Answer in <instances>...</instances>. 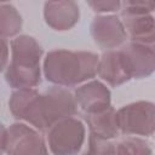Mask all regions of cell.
I'll list each match as a JSON object with an SVG mask.
<instances>
[{"mask_svg": "<svg viewBox=\"0 0 155 155\" xmlns=\"http://www.w3.org/2000/svg\"><path fill=\"white\" fill-rule=\"evenodd\" d=\"M44 19L56 31L70 30L79 23L80 7L73 0L46 1L44 4Z\"/></svg>", "mask_w": 155, "mask_h": 155, "instance_id": "30bf717a", "label": "cell"}, {"mask_svg": "<svg viewBox=\"0 0 155 155\" xmlns=\"http://www.w3.org/2000/svg\"><path fill=\"white\" fill-rule=\"evenodd\" d=\"M73 94L78 108H80L84 114L96 113L111 105L110 90L101 80L92 79L79 85Z\"/></svg>", "mask_w": 155, "mask_h": 155, "instance_id": "9c48e42d", "label": "cell"}, {"mask_svg": "<svg viewBox=\"0 0 155 155\" xmlns=\"http://www.w3.org/2000/svg\"><path fill=\"white\" fill-rule=\"evenodd\" d=\"M8 109L16 120L39 132H46L59 120L78 113L74 94L59 86H52L42 93L36 88L15 90L8 99Z\"/></svg>", "mask_w": 155, "mask_h": 155, "instance_id": "6da1fadb", "label": "cell"}, {"mask_svg": "<svg viewBox=\"0 0 155 155\" xmlns=\"http://www.w3.org/2000/svg\"><path fill=\"white\" fill-rule=\"evenodd\" d=\"M5 153L7 155H51L40 132L21 121L7 128Z\"/></svg>", "mask_w": 155, "mask_h": 155, "instance_id": "8992f818", "label": "cell"}, {"mask_svg": "<svg viewBox=\"0 0 155 155\" xmlns=\"http://www.w3.org/2000/svg\"><path fill=\"white\" fill-rule=\"evenodd\" d=\"M115 155H153V149L142 137H126L115 143Z\"/></svg>", "mask_w": 155, "mask_h": 155, "instance_id": "9a60e30c", "label": "cell"}, {"mask_svg": "<svg viewBox=\"0 0 155 155\" xmlns=\"http://www.w3.org/2000/svg\"><path fill=\"white\" fill-rule=\"evenodd\" d=\"M10 61V45L7 39L0 36V73L4 71Z\"/></svg>", "mask_w": 155, "mask_h": 155, "instance_id": "d6986e66", "label": "cell"}, {"mask_svg": "<svg viewBox=\"0 0 155 155\" xmlns=\"http://www.w3.org/2000/svg\"><path fill=\"white\" fill-rule=\"evenodd\" d=\"M84 120L87 124L91 136L111 140L120 132L116 121V110L113 105L91 114H84Z\"/></svg>", "mask_w": 155, "mask_h": 155, "instance_id": "4fadbf2b", "label": "cell"}, {"mask_svg": "<svg viewBox=\"0 0 155 155\" xmlns=\"http://www.w3.org/2000/svg\"><path fill=\"white\" fill-rule=\"evenodd\" d=\"M99 56L90 51L52 50L42 61V75L53 86L74 87L97 75Z\"/></svg>", "mask_w": 155, "mask_h": 155, "instance_id": "7a4b0ae2", "label": "cell"}, {"mask_svg": "<svg viewBox=\"0 0 155 155\" xmlns=\"http://www.w3.org/2000/svg\"><path fill=\"white\" fill-rule=\"evenodd\" d=\"M120 134L126 137H151L155 131V105L150 101L128 103L116 110Z\"/></svg>", "mask_w": 155, "mask_h": 155, "instance_id": "5b68a950", "label": "cell"}, {"mask_svg": "<svg viewBox=\"0 0 155 155\" xmlns=\"http://www.w3.org/2000/svg\"><path fill=\"white\" fill-rule=\"evenodd\" d=\"M131 79H144L155 70L154 46L126 41L117 48Z\"/></svg>", "mask_w": 155, "mask_h": 155, "instance_id": "52a82bcc", "label": "cell"}, {"mask_svg": "<svg viewBox=\"0 0 155 155\" xmlns=\"http://www.w3.org/2000/svg\"><path fill=\"white\" fill-rule=\"evenodd\" d=\"M81 155H115V143L90 134L87 148Z\"/></svg>", "mask_w": 155, "mask_h": 155, "instance_id": "2e32d148", "label": "cell"}, {"mask_svg": "<svg viewBox=\"0 0 155 155\" xmlns=\"http://www.w3.org/2000/svg\"><path fill=\"white\" fill-rule=\"evenodd\" d=\"M155 4L151 1H132L127 0L121 2V12L131 15H153Z\"/></svg>", "mask_w": 155, "mask_h": 155, "instance_id": "e0dca14e", "label": "cell"}, {"mask_svg": "<svg viewBox=\"0 0 155 155\" xmlns=\"http://www.w3.org/2000/svg\"><path fill=\"white\" fill-rule=\"evenodd\" d=\"M97 75L101 81L111 87H117L131 80L119 50H109L99 56Z\"/></svg>", "mask_w": 155, "mask_h": 155, "instance_id": "8fae6325", "label": "cell"}, {"mask_svg": "<svg viewBox=\"0 0 155 155\" xmlns=\"http://www.w3.org/2000/svg\"><path fill=\"white\" fill-rule=\"evenodd\" d=\"M90 33L93 41L102 48L116 50L128 41L124 24L117 15H97L91 22Z\"/></svg>", "mask_w": 155, "mask_h": 155, "instance_id": "ba28073f", "label": "cell"}, {"mask_svg": "<svg viewBox=\"0 0 155 155\" xmlns=\"http://www.w3.org/2000/svg\"><path fill=\"white\" fill-rule=\"evenodd\" d=\"M119 17L124 24L128 41L154 46L155 21L153 15H131L120 11Z\"/></svg>", "mask_w": 155, "mask_h": 155, "instance_id": "7c38bea8", "label": "cell"}, {"mask_svg": "<svg viewBox=\"0 0 155 155\" xmlns=\"http://www.w3.org/2000/svg\"><path fill=\"white\" fill-rule=\"evenodd\" d=\"M87 5L97 15H115L121 8V1L119 0H90Z\"/></svg>", "mask_w": 155, "mask_h": 155, "instance_id": "ac0fdd59", "label": "cell"}, {"mask_svg": "<svg viewBox=\"0 0 155 155\" xmlns=\"http://www.w3.org/2000/svg\"><path fill=\"white\" fill-rule=\"evenodd\" d=\"M11 57L5 80L13 90L36 88L41 82L44 50L34 36L18 35L10 41Z\"/></svg>", "mask_w": 155, "mask_h": 155, "instance_id": "3957f363", "label": "cell"}, {"mask_svg": "<svg viewBox=\"0 0 155 155\" xmlns=\"http://www.w3.org/2000/svg\"><path fill=\"white\" fill-rule=\"evenodd\" d=\"M23 19L18 10L8 2H0V36L13 39L19 35Z\"/></svg>", "mask_w": 155, "mask_h": 155, "instance_id": "5bb4252c", "label": "cell"}, {"mask_svg": "<svg viewBox=\"0 0 155 155\" xmlns=\"http://www.w3.org/2000/svg\"><path fill=\"white\" fill-rule=\"evenodd\" d=\"M86 139L82 120L69 116L59 120L46 131V145L51 155H78Z\"/></svg>", "mask_w": 155, "mask_h": 155, "instance_id": "277c9868", "label": "cell"}, {"mask_svg": "<svg viewBox=\"0 0 155 155\" xmlns=\"http://www.w3.org/2000/svg\"><path fill=\"white\" fill-rule=\"evenodd\" d=\"M6 142H7V128L2 122H0V155L6 151Z\"/></svg>", "mask_w": 155, "mask_h": 155, "instance_id": "ffe728a7", "label": "cell"}]
</instances>
